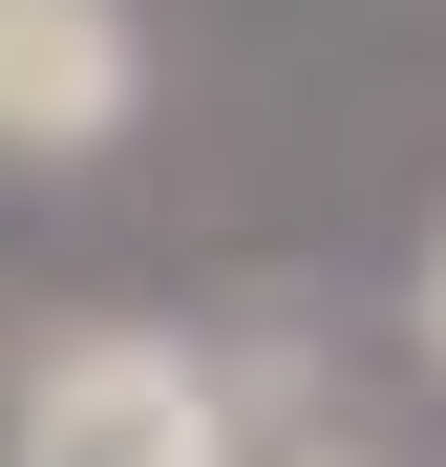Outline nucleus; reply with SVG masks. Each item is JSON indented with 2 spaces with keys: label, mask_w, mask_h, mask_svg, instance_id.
I'll use <instances>...</instances> for the list:
<instances>
[{
  "label": "nucleus",
  "mask_w": 446,
  "mask_h": 467,
  "mask_svg": "<svg viewBox=\"0 0 446 467\" xmlns=\"http://www.w3.org/2000/svg\"><path fill=\"white\" fill-rule=\"evenodd\" d=\"M234 404H255L234 361L107 319V340H43L22 361V467H234Z\"/></svg>",
  "instance_id": "obj_1"
},
{
  "label": "nucleus",
  "mask_w": 446,
  "mask_h": 467,
  "mask_svg": "<svg viewBox=\"0 0 446 467\" xmlns=\"http://www.w3.org/2000/svg\"><path fill=\"white\" fill-rule=\"evenodd\" d=\"M149 107V22L128 0H0V149L64 171V149H107Z\"/></svg>",
  "instance_id": "obj_2"
},
{
  "label": "nucleus",
  "mask_w": 446,
  "mask_h": 467,
  "mask_svg": "<svg viewBox=\"0 0 446 467\" xmlns=\"http://www.w3.org/2000/svg\"><path fill=\"white\" fill-rule=\"evenodd\" d=\"M425 361H446V255H425Z\"/></svg>",
  "instance_id": "obj_3"
}]
</instances>
